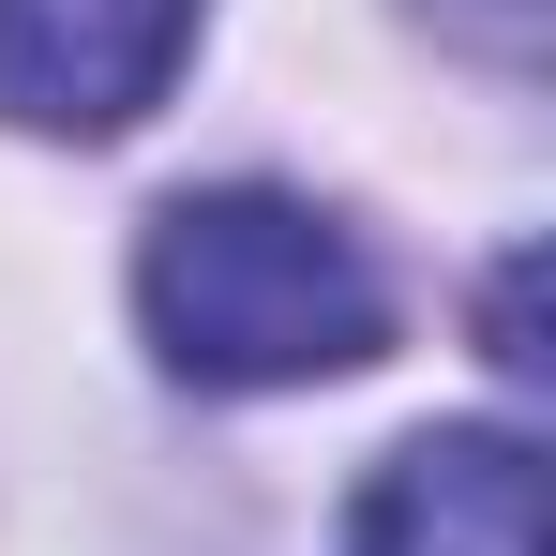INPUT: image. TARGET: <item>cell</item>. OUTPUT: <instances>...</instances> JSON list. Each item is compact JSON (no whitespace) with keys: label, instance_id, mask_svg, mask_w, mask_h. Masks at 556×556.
<instances>
[{"label":"cell","instance_id":"obj_4","mask_svg":"<svg viewBox=\"0 0 556 556\" xmlns=\"http://www.w3.org/2000/svg\"><path fill=\"white\" fill-rule=\"evenodd\" d=\"M466 15H481V30H496V46H511V61H527V46H542V0H466Z\"/></svg>","mask_w":556,"mask_h":556},{"label":"cell","instance_id":"obj_3","mask_svg":"<svg viewBox=\"0 0 556 556\" xmlns=\"http://www.w3.org/2000/svg\"><path fill=\"white\" fill-rule=\"evenodd\" d=\"M346 556H542V452L511 421H452L376 466Z\"/></svg>","mask_w":556,"mask_h":556},{"label":"cell","instance_id":"obj_2","mask_svg":"<svg viewBox=\"0 0 556 556\" xmlns=\"http://www.w3.org/2000/svg\"><path fill=\"white\" fill-rule=\"evenodd\" d=\"M211 0H0V121L30 136H136L195 61Z\"/></svg>","mask_w":556,"mask_h":556},{"label":"cell","instance_id":"obj_1","mask_svg":"<svg viewBox=\"0 0 556 556\" xmlns=\"http://www.w3.org/2000/svg\"><path fill=\"white\" fill-rule=\"evenodd\" d=\"M136 316H151L166 376H195V391H301V376H362L376 346H391L376 256L331 211L271 195V181H226V195L151 211Z\"/></svg>","mask_w":556,"mask_h":556}]
</instances>
